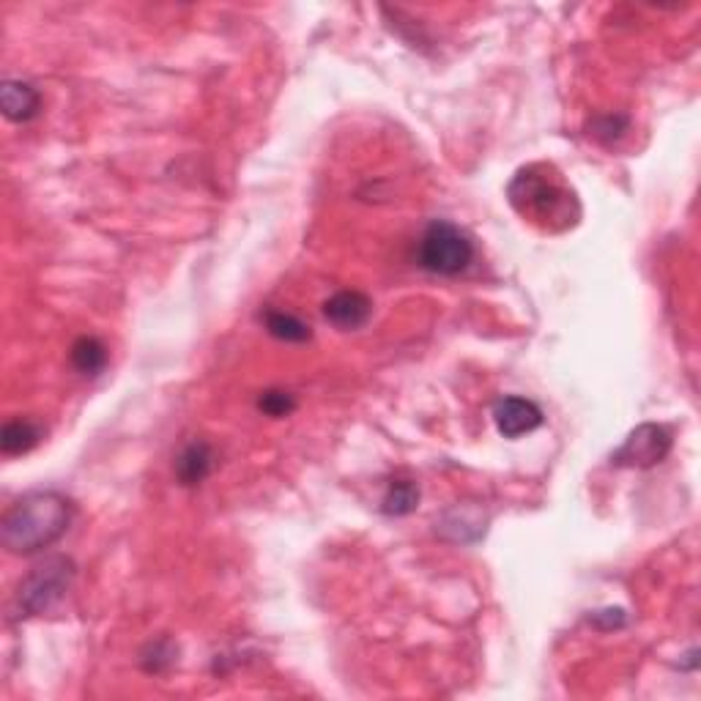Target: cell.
I'll return each mask as SVG.
<instances>
[{
  "instance_id": "1",
  "label": "cell",
  "mask_w": 701,
  "mask_h": 701,
  "mask_svg": "<svg viewBox=\"0 0 701 701\" xmlns=\"http://www.w3.org/2000/svg\"><path fill=\"white\" fill-rule=\"evenodd\" d=\"M72 518V499L58 491H34L9 507L0 521V540L12 554H39L67 534Z\"/></svg>"
},
{
  "instance_id": "2",
  "label": "cell",
  "mask_w": 701,
  "mask_h": 701,
  "mask_svg": "<svg viewBox=\"0 0 701 701\" xmlns=\"http://www.w3.org/2000/svg\"><path fill=\"white\" fill-rule=\"evenodd\" d=\"M74 576H77V565L69 556H50L34 565L28 576L20 581V590L14 595V614L23 619L50 612L67 595Z\"/></svg>"
},
{
  "instance_id": "3",
  "label": "cell",
  "mask_w": 701,
  "mask_h": 701,
  "mask_svg": "<svg viewBox=\"0 0 701 701\" xmlns=\"http://www.w3.org/2000/svg\"><path fill=\"white\" fill-rule=\"evenodd\" d=\"M510 201L523 217L534 222L554 225L556 219H570L572 195L556 179L543 173V168H527L510 184Z\"/></svg>"
},
{
  "instance_id": "4",
  "label": "cell",
  "mask_w": 701,
  "mask_h": 701,
  "mask_svg": "<svg viewBox=\"0 0 701 701\" xmlns=\"http://www.w3.org/2000/svg\"><path fill=\"white\" fill-rule=\"evenodd\" d=\"M416 258H420L422 269L433 271V275L452 277L469 269V264L474 261V242L458 225L433 222L422 233Z\"/></svg>"
},
{
  "instance_id": "5",
  "label": "cell",
  "mask_w": 701,
  "mask_h": 701,
  "mask_svg": "<svg viewBox=\"0 0 701 701\" xmlns=\"http://www.w3.org/2000/svg\"><path fill=\"white\" fill-rule=\"evenodd\" d=\"M668 449H672V433L663 425L646 422L625 438L623 447L614 452V463L630 466V469H650L666 458Z\"/></svg>"
},
{
  "instance_id": "6",
  "label": "cell",
  "mask_w": 701,
  "mask_h": 701,
  "mask_svg": "<svg viewBox=\"0 0 701 701\" xmlns=\"http://www.w3.org/2000/svg\"><path fill=\"white\" fill-rule=\"evenodd\" d=\"M494 422L505 438H521L543 425V409L527 398H501L494 406Z\"/></svg>"
},
{
  "instance_id": "7",
  "label": "cell",
  "mask_w": 701,
  "mask_h": 701,
  "mask_svg": "<svg viewBox=\"0 0 701 701\" xmlns=\"http://www.w3.org/2000/svg\"><path fill=\"white\" fill-rule=\"evenodd\" d=\"M324 315L337 329L351 331L360 329L371 321L373 302L362 291H340L324 302Z\"/></svg>"
},
{
  "instance_id": "8",
  "label": "cell",
  "mask_w": 701,
  "mask_h": 701,
  "mask_svg": "<svg viewBox=\"0 0 701 701\" xmlns=\"http://www.w3.org/2000/svg\"><path fill=\"white\" fill-rule=\"evenodd\" d=\"M0 107L3 116L14 124H25V121L36 119L41 110V94L31 83L23 80H7L0 88Z\"/></svg>"
},
{
  "instance_id": "9",
  "label": "cell",
  "mask_w": 701,
  "mask_h": 701,
  "mask_svg": "<svg viewBox=\"0 0 701 701\" xmlns=\"http://www.w3.org/2000/svg\"><path fill=\"white\" fill-rule=\"evenodd\" d=\"M214 469V452L206 442H192L184 447V452L176 460V474H179L181 485H201L203 480L211 474Z\"/></svg>"
},
{
  "instance_id": "10",
  "label": "cell",
  "mask_w": 701,
  "mask_h": 701,
  "mask_svg": "<svg viewBox=\"0 0 701 701\" xmlns=\"http://www.w3.org/2000/svg\"><path fill=\"white\" fill-rule=\"evenodd\" d=\"M45 431L34 420H12L0 431V449L3 455H25L41 442Z\"/></svg>"
},
{
  "instance_id": "11",
  "label": "cell",
  "mask_w": 701,
  "mask_h": 701,
  "mask_svg": "<svg viewBox=\"0 0 701 701\" xmlns=\"http://www.w3.org/2000/svg\"><path fill=\"white\" fill-rule=\"evenodd\" d=\"M72 365L83 376H99L107 367V348L99 337H80L72 346Z\"/></svg>"
},
{
  "instance_id": "12",
  "label": "cell",
  "mask_w": 701,
  "mask_h": 701,
  "mask_svg": "<svg viewBox=\"0 0 701 701\" xmlns=\"http://www.w3.org/2000/svg\"><path fill=\"white\" fill-rule=\"evenodd\" d=\"M416 507H420V488H416L411 480H395L382 501V512L384 516H392V518L411 516Z\"/></svg>"
},
{
  "instance_id": "13",
  "label": "cell",
  "mask_w": 701,
  "mask_h": 701,
  "mask_svg": "<svg viewBox=\"0 0 701 701\" xmlns=\"http://www.w3.org/2000/svg\"><path fill=\"white\" fill-rule=\"evenodd\" d=\"M264 324H266V331H269L275 340H282V342H307L310 337H313V331H310V326L304 324L302 318H297V315L291 313H280V310L266 313Z\"/></svg>"
},
{
  "instance_id": "14",
  "label": "cell",
  "mask_w": 701,
  "mask_h": 701,
  "mask_svg": "<svg viewBox=\"0 0 701 701\" xmlns=\"http://www.w3.org/2000/svg\"><path fill=\"white\" fill-rule=\"evenodd\" d=\"M258 409L269 416H288L293 409H297V400H293L291 392H282V389H269L258 398Z\"/></svg>"
}]
</instances>
